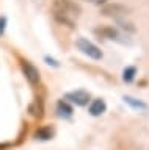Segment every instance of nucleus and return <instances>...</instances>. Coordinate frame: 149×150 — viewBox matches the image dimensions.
Listing matches in <instances>:
<instances>
[{
    "label": "nucleus",
    "mask_w": 149,
    "mask_h": 150,
    "mask_svg": "<svg viewBox=\"0 0 149 150\" xmlns=\"http://www.w3.org/2000/svg\"><path fill=\"white\" fill-rule=\"evenodd\" d=\"M52 13L60 23L74 27V22L80 14V8L71 0H55L52 5Z\"/></svg>",
    "instance_id": "1"
},
{
    "label": "nucleus",
    "mask_w": 149,
    "mask_h": 150,
    "mask_svg": "<svg viewBox=\"0 0 149 150\" xmlns=\"http://www.w3.org/2000/svg\"><path fill=\"white\" fill-rule=\"evenodd\" d=\"M76 45L83 55L88 56V58H93V59H101L102 58V50L96 44H93L91 41L85 39V38H78L76 41Z\"/></svg>",
    "instance_id": "2"
},
{
    "label": "nucleus",
    "mask_w": 149,
    "mask_h": 150,
    "mask_svg": "<svg viewBox=\"0 0 149 150\" xmlns=\"http://www.w3.org/2000/svg\"><path fill=\"white\" fill-rule=\"evenodd\" d=\"M66 98L71 100L72 103H76L78 106H85L90 102V92L86 91H74V92H68Z\"/></svg>",
    "instance_id": "3"
},
{
    "label": "nucleus",
    "mask_w": 149,
    "mask_h": 150,
    "mask_svg": "<svg viewBox=\"0 0 149 150\" xmlns=\"http://www.w3.org/2000/svg\"><path fill=\"white\" fill-rule=\"evenodd\" d=\"M22 70H24L25 78L29 80L31 84H36V83L39 81V72H38V69H36L31 63L24 61V63H22Z\"/></svg>",
    "instance_id": "4"
},
{
    "label": "nucleus",
    "mask_w": 149,
    "mask_h": 150,
    "mask_svg": "<svg viewBox=\"0 0 149 150\" xmlns=\"http://www.w3.org/2000/svg\"><path fill=\"white\" fill-rule=\"evenodd\" d=\"M105 110H107V105L102 98H96V100H93L91 105H90V114L91 116H101L105 112Z\"/></svg>",
    "instance_id": "5"
},
{
    "label": "nucleus",
    "mask_w": 149,
    "mask_h": 150,
    "mask_svg": "<svg viewBox=\"0 0 149 150\" xmlns=\"http://www.w3.org/2000/svg\"><path fill=\"white\" fill-rule=\"evenodd\" d=\"M105 16H118V14H125V8L121 6V5H108V6L104 8Z\"/></svg>",
    "instance_id": "6"
},
{
    "label": "nucleus",
    "mask_w": 149,
    "mask_h": 150,
    "mask_svg": "<svg viewBox=\"0 0 149 150\" xmlns=\"http://www.w3.org/2000/svg\"><path fill=\"white\" fill-rule=\"evenodd\" d=\"M57 111H58V114H60V116H64V117H69V116L72 114V108L69 106L64 100L58 102V105H57Z\"/></svg>",
    "instance_id": "7"
},
{
    "label": "nucleus",
    "mask_w": 149,
    "mask_h": 150,
    "mask_svg": "<svg viewBox=\"0 0 149 150\" xmlns=\"http://www.w3.org/2000/svg\"><path fill=\"white\" fill-rule=\"evenodd\" d=\"M135 75H137V69H135L133 66H130V67H125L124 72H123V80H124L125 83H130V81H133Z\"/></svg>",
    "instance_id": "8"
},
{
    "label": "nucleus",
    "mask_w": 149,
    "mask_h": 150,
    "mask_svg": "<svg viewBox=\"0 0 149 150\" xmlns=\"http://www.w3.org/2000/svg\"><path fill=\"white\" fill-rule=\"evenodd\" d=\"M96 35L108 38V39H116V38H118V33H116V30H113V28H102V30H96Z\"/></svg>",
    "instance_id": "9"
},
{
    "label": "nucleus",
    "mask_w": 149,
    "mask_h": 150,
    "mask_svg": "<svg viewBox=\"0 0 149 150\" xmlns=\"http://www.w3.org/2000/svg\"><path fill=\"white\" fill-rule=\"evenodd\" d=\"M124 102L129 103V105L133 106V108H146V105H144L143 102H140V100H137V98H133V97H129V96L124 97Z\"/></svg>",
    "instance_id": "10"
},
{
    "label": "nucleus",
    "mask_w": 149,
    "mask_h": 150,
    "mask_svg": "<svg viewBox=\"0 0 149 150\" xmlns=\"http://www.w3.org/2000/svg\"><path fill=\"white\" fill-rule=\"evenodd\" d=\"M36 138H39V139H49L50 136H52V130L50 128H41L36 131Z\"/></svg>",
    "instance_id": "11"
},
{
    "label": "nucleus",
    "mask_w": 149,
    "mask_h": 150,
    "mask_svg": "<svg viewBox=\"0 0 149 150\" xmlns=\"http://www.w3.org/2000/svg\"><path fill=\"white\" fill-rule=\"evenodd\" d=\"M85 2H90L94 5H102V3H107V0H85Z\"/></svg>",
    "instance_id": "12"
},
{
    "label": "nucleus",
    "mask_w": 149,
    "mask_h": 150,
    "mask_svg": "<svg viewBox=\"0 0 149 150\" xmlns=\"http://www.w3.org/2000/svg\"><path fill=\"white\" fill-rule=\"evenodd\" d=\"M3 28H5V19H0V35H2V33H3Z\"/></svg>",
    "instance_id": "13"
}]
</instances>
